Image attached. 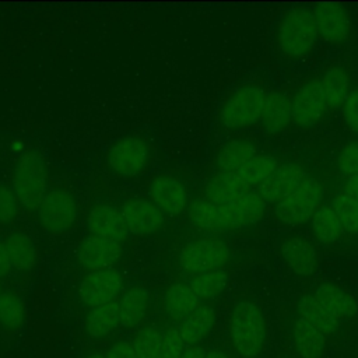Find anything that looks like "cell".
I'll return each instance as SVG.
<instances>
[{
    "mask_svg": "<svg viewBox=\"0 0 358 358\" xmlns=\"http://www.w3.org/2000/svg\"><path fill=\"white\" fill-rule=\"evenodd\" d=\"M331 207L343 229L348 234H358V200L343 192L333 199Z\"/></svg>",
    "mask_w": 358,
    "mask_h": 358,
    "instance_id": "836d02e7",
    "label": "cell"
},
{
    "mask_svg": "<svg viewBox=\"0 0 358 358\" xmlns=\"http://www.w3.org/2000/svg\"><path fill=\"white\" fill-rule=\"evenodd\" d=\"M77 215V201L74 196L64 189L48 192L38 207V218L42 227L52 234H62L73 228Z\"/></svg>",
    "mask_w": 358,
    "mask_h": 358,
    "instance_id": "ba28073f",
    "label": "cell"
},
{
    "mask_svg": "<svg viewBox=\"0 0 358 358\" xmlns=\"http://www.w3.org/2000/svg\"><path fill=\"white\" fill-rule=\"evenodd\" d=\"M106 358H137L133 345L127 341H119L112 345Z\"/></svg>",
    "mask_w": 358,
    "mask_h": 358,
    "instance_id": "60d3db41",
    "label": "cell"
},
{
    "mask_svg": "<svg viewBox=\"0 0 358 358\" xmlns=\"http://www.w3.org/2000/svg\"><path fill=\"white\" fill-rule=\"evenodd\" d=\"M48 169L38 150H28L18 157L13 169V192L27 210H38L46 192Z\"/></svg>",
    "mask_w": 358,
    "mask_h": 358,
    "instance_id": "7a4b0ae2",
    "label": "cell"
},
{
    "mask_svg": "<svg viewBox=\"0 0 358 358\" xmlns=\"http://www.w3.org/2000/svg\"><path fill=\"white\" fill-rule=\"evenodd\" d=\"M266 92L259 85L239 87L222 105L220 122L227 129H242L260 120Z\"/></svg>",
    "mask_w": 358,
    "mask_h": 358,
    "instance_id": "8992f818",
    "label": "cell"
},
{
    "mask_svg": "<svg viewBox=\"0 0 358 358\" xmlns=\"http://www.w3.org/2000/svg\"><path fill=\"white\" fill-rule=\"evenodd\" d=\"M313 296L336 319L351 317L358 310L357 301L345 289L331 282L317 285L313 291Z\"/></svg>",
    "mask_w": 358,
    "mask_h": 358,
    "instance_id": "d6986e66",
    "label": "cell"
},
{
    "mask_svg": "<svg viewBox=\"0 0 358 358\" xmlns=\"http://www.w3.org/2000/svg\"><path fill=\"white\" fill-rule=\"evenodd\" d=\"M119 323V303L109 302L91 309L87 316L85 327L91 337L99 338L109 334Z\"/></svg>",
    "mask_w": 358,
    "mask_h": 358,
    "instance_id": "1f68e13d",
    "label": "cell"
},
{
    "mask_svg": "<svg viewBox=\"0 0 358 358\" xmlns=\"http://www.w3.org/2000/svg\"><path fill=\"white\" fill-rule=\"evenodd\" d=\"M292 120L291 99L281 92L271 91L266 94L260 122L268 134L282 131Z\"/></svg>",
    "mask_w": 358,
    "mask_h": 358,
    "instance_id": "ffe728a7",
    "label": "cell"
},
{
    "mask_svg": "<svg viewBox=\"0 0 358 358\" xmlns=\"http://www.w3.org/2000/svg\"><path fill=\"white\" fill-rule=\"evenodd\" d=\"M257 152L256 145L248 140H231L224 144L215 157L220 171H236Z\"/></svg>",
    "mask_w": 358,
    "mask_h": 358,
    "instance_id": "f1b7e54d",
    "label": "cell"
},
{
    "mask_svg": "<svg viewBox=\"0 0 358 358\" xmlns=\"http://www.w3.org/2000/svg\"><path fill=\"white\" fill-rule=\"evenodd\" d=\"M11 266L18 271H28L36 263V249L29 236L22 232H13L4 239Z\"/></svg>",
    "mask_w": 358,
    "mask_h": 358,
    "instance_id": "83f0119b",
    "label": "cell"
},
{
    "mask_svg": "<svg viewBox=\"0 0 358 358\" xmlns=\"http://www.w3.org/2000/svg\"><path fill=\"white\" fill-rule=\"evenodd\" d=\"M87 227L91 235L116 242L124 241L129 235L122 211L110 204H98L92 207L87 217Z\"/></svg>",
    "mask_w": 358,
    "mask_h": 358,
    "instance_id": "e0dca14e",
    "label": "cell"
},
{
    "mask_svg": "<svg viewBox=\"0 0 358 358\" xmlns=\"http://www.w3.org/2000/svg\"><path fill=\"white\" fill-rule=\"evenodd\" d=\"M10 150L14 152V154H18V155H22L25 152V144L22 140L20 138H15L10 143Z\"/></svg>",
    "mask_w": 358,
    "mask_h": 358,
    "instance_id": "f6af8a7d",
    "label": "cell"
},
{
    "mask_svg": "<svg viewBox=\"0 0 358 358\" xmlns=\"http://www.w3.org/2000/svg\"><path fill=\"white\" fill-rule=\"evenodd\" d=\"M215 312L210 305H200L179 326V334L185 344H197L213 329Z\"/></svg>",
    "mask_w": 358,
    "mask_h": 358,
    "instance_id": "d4e9b609",
    "label": "cell"
},
{
    "mask_svg": "<svg viewBox=\"0 0 358 358\" xmlns=\"http://www.w3.org/2000/svg\"><path fill=\"white\" fill-rule=\"evenodd\" d=\"M308 176L309 175L299 164L284 162L257 186V193L266 203L277 204L295 192Z\"/></svg>",
    "mask_w": 358,
    "mask_h": 358,
    "instance_id": "4fadbf2b",
    "label": "cell"
},
{
    "mask_svg": "<svg viewBox=\"0 0 358 358\" xmlns=\"http://www.w3.org/2000/svg\"><path fill=\"white\" fill-rule=\"evenodd\" d=\"M287 266L298 275H310L317 267V252L315 246L299 236H289L280 246Z\"/></svg>",
    "mask_w": 358,
    "mask_h": 358,
    "instance_id": "ac0fdd59",
    "label": "cell"
},
{
    "mask_svg": "<svg viewBox=\"0 0 358 358\" xmlns=\"http://www.w3.org/2000/svg\"><path fill=\"white\" fill-rule=\"evenodd\" d=\"M337 166L347 176L358 175V140L345 144L337 155Z\"/></svg>",
    "mask_w": 358,
    "mask_h": 358,
    "instance_id": "74e56055",
    "label": "cell"
},
{
    "mask_svg": "<svg viewBox=\"0 0 358 358\" xmlns=\"http://www.w3.org/2000/svg\"><path fill=\"white\" fill-rule=\"evenodd\" d=\"M1 294H3V292H1V288H0V295H1Z\"/></svg>",
    "mask_w": 358,
    "mask_h": 358,
    "instance_id": "c3c4849f",
    "label": "cell"
},
{
    "mask_svg": "<svg viewBox=\"0 0 358 358\" xmlns=\"http://www.w3.org/2000/svg\"><path fill=\"white\" fill-rule=\"evenodd\" d=\"M266 204L257 192H248L229 203L197 199L189 206V220L197 229L217 235L256 224Z\"/></svg>",
    "mask_w": 358,
    "mask_h": 358,
    "instance_id": "6da1fadb",
    "label": "cell"
},
{
    "mask_svg": "<svg viewBox=\"0 0 358 358\" xmlns=\"http://www.w3.org/2000/svg\"><path fill=\"white\" fill-rule=\"evenodd\" d=\"M326 108L320 78H312L306 81L291 99L292 122L299 127H312L320 120Z\"/></svg>",
    "mask_w": 358,
    "mask_h": 358,
    "instance_id": "8fae6325",
    "label": "cell"
},
{
    "mask_svg": "<svg viewBox=\"0 0 358 358\" xmlns=\"http://www.w3.org/2000/svg\"><path fill=\"white\" fill-rule=\"evenodd\" d=\"M24 322V303L13 292L0 295V323L11 330L18 329Z\"/></svg>",
    "mask_w": 358,
    "mask_h": 358,
    "instance_id": "e575fe53",
    "label": "cell"
},
{
    "mask_svg": "<svg viewBox=\"0 0 358 358\" xmlns=\"http://www.w3.org/2000/svg\"><path fill=\"white\" fill-rule=\"evenodd\" d=\"M294 344L302 358H319L324 351L326 337L320 330L299 317L294 324Z\"/></svg>",
    "mask_w": 358,
    "mask_h": 358,
    "instance_id": "4316f807",
    "label": "cell"
},
{
    "mask_svg": "<svg viewBox=\"0 0 358 358\" xmlns=\"http://www.w3.org/2000/svg\"><path fill=\"white\" fill-rule=\"evenodd\" d=\"M117 303L120 324L124 327H136L147 312L148 291L144 287L134 285L123 294Z\"/></svg>",
    "mask_w": 358,
    "mask_h": 358,
    "instance_id": "603a6c76",
    "label": "cell"
},
{
    "mask_svg": "<svg viewBox=\"0 0 358 358\" xmlns=\"http://www.w3.org/2000/svg\"><path fill=\"white\" fill-rule=\"evenodd\" d=\"M13 268L4 241H0V277H6Z\"/></svg>",
    "mask_w": 358,
    "mask_h": 358,
    "instance_id": "b9f144b4",
    "label": "cell"
},
{
    "mask_svg": "<svg viewBox=\"0 0 358 358\" xmlns=\"http://www.w3.org/2000/svg\"><path fill=\"white\" fill-rule=\"evenodd\" d=\"M162 334L155 326L143 327L133 341V350L137 358H158Z\"/></svg>",
    "mask_w": 358,
    "mask_h": 358,
    "instance_id": "d590c367",
    "label": "cell"
},
{
    "mask_svg": "<svg viewBox=\"0 0 358 358\" xmlns=\"http://www.w3.org/2000/svg\"><path fill=\"white\" fill-rule=\"evenodd\" d=\"M122 285L123 277L115 268L90 271L80 282L78 295L85 305L96 308L113 302L120 292Z\"/></svg>",
    "mask_w": 358,
    "mask_h": 358,
    "instance_id": "30bf717a",
    "label": "cell"
},
{
    "mask_svg": "<svg viewBox=\"0 0 358 358\" xmlns=\"http://www.w3.org/2000/svg\"><path fill=\"white\" fill-rule=\"evenodd\" d=\"M250 192L234 171H220L206 185L204 199L213 203H229Z\"/></svg>",
    "mask_w": 358,
    "mask_h": 358,
    "instance_id": "44dd1931",
    "label": "cell"
},
{
    "mask_svg": "<svg viewBox=\"0 0 358 358\" xmlns=\"http://www.w3.org/2000/svg\"><path fill=\"white\" fill-rule=\"evenodd\" d=\"M343 117L345 124L358 133V88H352L343 105Z\"/></svg>",
    "mask_w": 358,
    "mask_h": 358,
    "instance_id": "ab89813d",
    "label": "cell"
},
{
    "mask_svg": "<svg viewBox=\"0 0 358 358\" xmlns=\"http://www.w3.org/2000/svg\"><path fill=\"white\" fill-rule=\"evenodd\" d=\"M164 306L169 317L183 322L200 306V299L187 284L175 282L165 292Z\"/></svg>",
    "mask_w": 358,
    "mask_h": 358,
    "instance_id": "7402d4cb",
    "label": "cell"
},
{
    "mask_svg": "<svg viewBox=\"0 0 358 358\" xmlns=\"http://www.w3.org/2000/svg\"><path fill=\"white\" fill-rule=\"evenodd\" d=\"M150 201L162 214L178 215L187 206V192L185 185L171 175L157 176L148 186Z\"/></svg>",
    "mask_w": 358,
    "mask_h": 358,
    "instance_id": "2e32d148",
    "label": "cell"
},
{
    "mask_svg": "<svg viewBox=\"0 0 358 358\" xmlns=\"http://www.w3.org/2000/svg\"><path fill=\"white\" fill-rule=\"evenodd\" d=\"M299 317L320 330L324 336L333 334L338 329V319L330 315L313 294H303L298 299Z\"/></svg>",
    "mask_w": 358,
    "mask_h": 358,
    "instance_id": "cb8c5ba5",
    "label": "cell"
},
{
    "mask_svg": "<svg viewBox=\"0 0 358 358\" xmlns=\"http://www.w3.org/2000/svg\"><path fill=\"white\" fill-rule=\"evenodd\" d=\"M317 35L330 43L345 42L352 32L347 10L338 3H317L312 8Z\"/></svg>",
    "mask_w": 358,
    "mask_h": 358,
    "instance_id": "7c38bea8",
    "label": "cell"
},
{
    "mask_svg": "<svg viewBox=\"0 0 358 358\" xmlns=\"http://www.w3.org/2000/svg\"><path fill=\"white\" fill-rule=\"evenodd\" d=\"M185 341L182 340L179 330L175 327H168L161 337V345L158 358H180L183 354Z\"/></svg>",
    "mask_w": 358,
    "mask_h": 358,
    "instance_id": "8d00e7d4",
    "label": "cell"
},
{
    "mask_svg": "<svg viewBox=\"0 0 358 358\" xmlns=\"http://www.w3.org/2000/svg\"><path fill=\"white\" fill-rule=\"evenodd\" d=\"M227 281L228 274L224 270L217 268L194 275L189 287L199 296V299H211L224 291Z\"/></svg>",
    "mask_w": 358,
    "mask_h": 358,
    "instance_id": "d6a6232c",
    "label": "cell"
},
{
    "mask_svg": "<svg viewBox=\"0 0 358 358\" xmlns=\"http://www.w3.org/2000/svg\"><path fill=\"white\" fill-rule=\"evenodd\" d=\"M150 159V150L144 140L136 136H126L115 141L106 154L109 168L124 178L141 173Z\"/></svg>",
    "mask_w": 358,
    "mask_h": 358,
    "instance_id": "9c48e42d",
    "label": "cell"
},
{
    "mask_svg": "<svg viewBox=\"0 0 358 358\" xmlns=\"http://www.w3.org/2000/svg\"><path fill=\"white\" fill-rule=\"evenodd\" d=\"M344 193L358 200V175L350 176L344 185Z\"/></svg>",
    "mask_w": 358,
    "mask_h": 358,
    "instance_id": "7bdbcfd3",
    "label": "cell"
},
{
    "mask_svg": "<svg viewBox=\"0 0 358 358\" xmlns=\"http://www.w3.org/2000/svg\"><path fill=\"white\" fill-rule=\"evenodd\" d=\"M317 28L312 10L298 7L287 11L278 22L275 41L288 57H303L315 46Z\"/></svg>",
    "mask_w": 358,
    "mask_h": 358,
    "instance_id": "277c9868",
    "label": "cell"
},
{
    "mask_svg": "<svg viewBox=\"0 0 358 358\" xmlns=\"http://www.w3.org/2000/svg\"><path fill=\"white\" fill-rule=\"evenodd\" d=\"M278 166L277 159L270 154H256L239 169L234 171L248 187L262 185Z\"/></svg>",
    "mask_w": 358,
    "mask_h": 358,
    "instance_id": "f546056e",
    "label": "cell"
},
{
    "mask_svg": "<svg viewBox=\"0 0 358 358\" xmlns=\"http://www.w3.org/2000/svg\"><path fill=\"white\" fill-rule=\"evenodd\" d=\"M206 358H228V357L222 351H220V350H210L206 354Z\"/></svg>",
    "mask_w": 358,
    "mask_h": 358,
    "instance_id": "bcb514c9",
    "label": "cell"
},
{
    "mask_svg": "<svg viewBox=\"0 0 358 358\" xmlns=\"http://www.w3.org/2000/svg\"><path fill=\"white\" fill-rule=\"evenodd\" d=\"M206 354L207 352H206V350L203 347L193 345V347L186 348L180 358H206Z\"/></svg>",
    "mask_w": 358,
    "mask_h": 358,
    "instance_id": "ee69618b",
    "label": "cell"
},
{
    "mask_svg": "<svg viewBox=\"0 0 358 358\" xmlns=\"http://www.w3.org/2000/svg\"><path fill=\"white\" fill-rule=\"evenodd\" d=\"M120 211L129 232L136 236L152 235L164 224V214L145 199H131L123 204Z\"/></svg>",
    "mask_w": 358,
    "mask_h": 358,
    "instance_id": "9a60e30c",
    "label": "cell"
},
{
    "mask_svg": "<svg viewBox=\"0 0 358 358\" xmlns=\"http://www.w3.org/2000/svg\"><path fill=\"white\" fill-rule=\"evenodd\" d=\"M20 210V203L8 186H0V224H8L11 222L17 215Z\"/></svg>",
    "mask_w": 358,
    "mask_h": 358,
    "instance_id": "f35d334b",
    "label": "cell"
},
{
    "mask_svg": "<svg viewBox=\"0 0 358 358\" xmlns=\"http://www.w3.org/2000/svg\"><path fill=\"white\" fill-rule=\"evenodd\" d=\"M322 90L324 94L326 105L331 109H337L344 105L350 94V76L338 66L327 69L320 77Z\"/></svg>",
    "mask_w": 358,
    "mask_h": 358,
    "instance_id": "484cf974",
    "label": "cell"
},
{
    "mask_svg": "<svg viewBox=\"0 0 358 358\" xmlns=\"http://www.w3.org/2000/svg\"><path fill=\"white\" fill-rule=\"evenodd\" d=\"M123 253L120 242L90 235L84 238L76 252V259L84 268L91 271L110 268Z\"/></svg>",
    "mask_w": 358,
    "mask_h": 358,
    "instance_id": "5bb4252c",
    "label": "cell"
},
{
    "mask_svg": "<svg viewBox=\"0 0 358 358\" xmlns=\"http://www.w3.org/2000/svg\"><path fill=\"white\" fill-rule=\"evenodd\" d=\"M323 194L324 190L320 182L313 176H308L295 192L274 206V214L285 225L306 224L320 207Z\"/></svg>",
    "mask_w": 358,
    "mask_h": 358,
    "instance_id": "5b68a950",
    "label": "cell"
},
{
    "mask_svg": "<svg viewBox=\"0 0 358 358\" xmlns=\"http://www.w3.org/2000/svg\"><path fill=\"white\" fill-rule=\"evenodd\" d=\"M229 334L242 357H256L266 340V322L260 308L250 301L238 302L231 312Z\"/></svg>",
    "mask_w": 358,
    "mask_h": 358,
    "instance_id": "3957f363",
    "label": "cell"
},
{
    "mask_svg": "<svg viewBox=\"0 0 358 358\" xmlns=\"http://www.w3.org/2000/svg\"><path fill=\"white\" fill-rule=\"evenodd\" d=\"M310 227L315 238L324 245L336 242L344 232L331 206H320L310 220Z\"/></svg>",
    "mask_w": 358,
    "mask_h": 358,
    "instance_id": "4dcf8cb0",
    "label": "cell"
},
{
    "mask_svg": "<svg viewBox=\"0 0 358 358\" xmlns=\"http://www.w3.org/2000/svg\"><path fill=\"white\" fill-rule=\"evenodd\" d=\"M228 245L218 236H201L187 242L179 252V266L192 274L217 270L229 259Z\"/></svg>",
    "mask_w": 358,
    "mask_h": 358,
    "instance_id": "52a82bcc",
    "label": "cell"
},
{
    "mask_svg": "<svg viewBox=\"0 0 358 358\" xmlns=\"http://www.w3.org/2000/svg\"><path fill=\"white\" fill-rule=\"evenodd\" d=\"M87 358H105L102 354H98V352H95V354H91V355H88Z\"/></svg>",
    "mask_w": 358,
    "mask_h": 358,
    "instance_id": "7dc6e473",
    "label": "cell"
}]
</instances>
